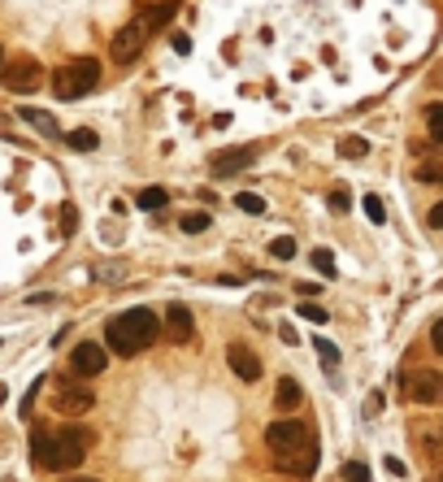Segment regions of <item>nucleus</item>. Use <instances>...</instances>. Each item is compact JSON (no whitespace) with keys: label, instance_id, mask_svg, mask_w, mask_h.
<instances>
[{"label":"nucleus","instance_id":"obj_15","mask_svg":"<svg viewBox=\"0 0 443 482\" xmlns=\"http://www.w3.org/2000/svg\"><path fill=\"white\" fill-rule=\"evenodd\" d=\"M300 400H304V391H300V383H296V378H278V391H274V409L292 413Z\"/></svg>","mask_w":443,"mask_h":482},{"label":"nucleus","instance_id":"obj_7","mask_svg":"<svg viewBox=\"0 0 443 482\" xmlns=\"http://www.w3.org/2000/svg\"><path fill=\"white\" fill-rule=\"evenodd\" d=\"M408 400H417V404H443V374L439 369H417L408 378Z\"/></svg>","mask_w":443,"mask_h":482},{"label":"nucleus","instance_id":"obj_36","mask_svg":"<svg viewBox=\"0 0 443 482\" xmlns=\"http://www.w3.org/2000/svg\"><path fill=\"white\" fill-rule=\"evenodd\" d=\"M430 226H435V231H443V200H439V205L430 209Z\"/></svg>","mask_w":443,"mask_h":482},{"label":"nucleus","instance_id":"obj_25","mask_svg":"<svg viewBox=\"0 0 443 482\" xmlns=\"http://www.w3.org/2000/svg\"><path fill=\"white\" fill-rule=\"evenodd\" d=\"M417 179H422V183H443V161H426V165H417Z\"/></svg>","mask_w":443,"mask_h":482},{"label":"nucleus","instance_id":"obj_22","mask_svg":"<svg viewBox=\"0 0 443 482\" xmlns=\"http://www.w3.org/2000/svg\"><path fill=\"white\" fill-rule=\"evenodd\" d=\"M270 257H274V261H292V257H296V239H292V235H278V239L270 243Z\"/></svg>","mask_w":443,"mask_h":482},{"label":"nucleus","instance_id":"obj_8","mask_svg":"<svg viewBox=\"0 0 443 482\" xmlns=\"http://www.w3.org/2000/svg\"><path fill=\"white\" fill-rule=\"evenodd\" d=\"M256 161V148H222V152H213V157H208V170L213 174H239V170H248Z\"/></svg>","mask_w":443,"mask_h":482},{"label":"nucleus","instance_id":"obj_16","mask_svg":"<svg viewBox=\"0 0 443 482\" xmlns=\"http://www.w3.org/2000/svg\"><path fill=\"white\" fill-rule=\"evenodd\" d=\"M135 205H139L144 213H156V209H166V205H170V191H166V187H144Z\"/></svg>","mask_w":443,"mask_h":482},{"label":"nucleus","instance_id":"obj_11","mask_svg":"<svg viewBox=\"0 0 443 482\" xmlns=\"http://www.w3.org/2000/svg\"><path fill=\"white\" fill-rule=\"evenodd\" d=\"M166 331H170L174 343H192L196 339V322H192L187 304H170V309H166Z\"/></svg>","mask_w":443,"mask_h":482},{"label":"nucleus","instance_id":"obj_32","mask_svg":"<svg viewBox=\"0 0 443 482\" xmlns=\"http://www.w3.org/2000/svg\"><path fill=\"white\" fill-rule=\"evenodd\" d=\"M430 343H435V352H443V317L430 326Z\"/></svg>","mask_w":443,"mask_h":482},{"label":"nucleus","instance_id":"obj_17","mask_svg":"<svg viewBox=\"0 0 443 482\" xmlns=\"http://www.w3.org/2000/svg\"><path fill=\"white\" fill-rule=\"evenodd\" d=\"M170 18H174V0H170V5H156V9H148V13L139 18V27H144V31H156V27H166Z\"/></svg>","mask_w":443,"mask_h":482},{"label":"nucleus","instance_id":"obj_4","mask_svg":"<svg viewBox=\"0 0 443 482\" xmlns=\"http://www.w3.org/2000/svg\"><path fill=\"white\" fill-rule=\"evenodd\" d=\"M87 448H92L87 430H61L57 435V469H78L87 461Z\"/></svg>","mask_w":443,"mask_h":482},{"label":"nucleus","instance_id":"obj_21","mask_svg":"<svg viewBox=\"0 0 443 482\" xmlns=\"http://www.w3.org/2000/svg\"><path fill=\"white\" fill-rule=\"evenodd\" d=\"M235 205H239L248 217H261V213H266V200H261L256 191H239V196H235Z\"/></svg>","mask_w":443,"mask_h":482},{"label":"nucleus","instance_id":"obj_9","mask_svg":"<svg viewBox=\"0 0 443 482\" xmlns=\"http://www.w3.org/2000/svg\"><path fill=\"white\" fill-rule=\"evenodd\" d=\"M104 348L100 343H78L74 348V357H70V369L78 374V378H96V374H104Z\"/></svg>","mask_w":443,"mask_h":482},{"label":"nucleus","instance_id":"obj_27","mask_svg":"<svg viewBox=\"0 0 443 482\" xmlns=\"http://www.w3.org/2000/svg\"><path fill=\"white\" fill-rule=\"evenodd\" d=\"M313 265H318V274H326V278H335V257H330V252H326V248H318V252H313Z\"/></svg>","mask_w":443,"mask_h":482},{"label":"nucleus","instance_id":"obj_14","mask_svg":"<svg viewBox=\"0 0 443 482\" xmlns=\"http://www.w3.org/2000/svg\"><path fill=\"white\" fill-rule=\"evenodd\" d=\"M87 409H92V391H87V387H65V391L57 395V413L78 417V413H87Z\"/></svg>","mask_w":443,"mask_h":482},{"label":"nucleus","instance_id":"obj_28","mask_svg":"<svg viewBox=\"0 0 443 482\" xmlns=\"http://www.w3.org/2000/svg\"><path fill=\"white\" fill-rule=\"evenodd\" d=\"M204 226H208V213H187V217H182V231H187V235H200Z\"/></svg>","mask_w":443,"mask_h":482},{"label":"nucleus","instance_id":"obj_6","mask_svg":"<svg viewBox=\"0 0 443 482\" xmlns=\"http://www.w3.org/2000/svg\"><path fill=\"white\" fill-rule=\"evenodd\" d=\"M144 39H148V31L139 27V22H130V27H122V31L113 35V44H109V57H113L118 65L135 61V57L144 53Z\"/></svg>","mask_w":443,"mask_h":482},{"label":"nucleus","instance_id":"obj_26","mask_svg":"<svg viewBox=\"0 0 443 482\" xmlns=\"http://www.w3.org/2000/svg\"><path fill=\"white\" fill-rule=\"evenodd\" d=\"M296 313H300V317H304V322H313V326H322V322H326V317H330V313H326V309H322V304H300V309H296Z\"/></svg>","mask_w":443,"mask_h":482},{"label":"nucleus","instance_id":"obj_13","mask_svg":"<svg viewBox=\"0 0 443 482\" xmlns=\"http://www.w3.org/2000/svg\"><path fill=\"white\" fill-rule=\"evenodd\" d=\"M31 465H39V469H57V435H48V430H35V435H31Z\"/></svg>","mask_w":443,"mask_h":482},{"label":"nucleus","instance_id":"obj_12","mask_svg":"<svg viewBox=\"0 0 443 482\" xmlns=\"http://www.w3.org/2000/svg\"><path fill=\"white\" fill-rule=\"evenodd\" d=\"M226 361H230V369L244 378V383H256L261 378V361H256V352H248L244 343H230L226 348Z\"/></svg>","mask_w":443,"mask_h":482},{"label":"nucleus","instance_id":"obj_10","mask_svg":"<svg viewBox=\"0 0 443 482\" xmlns=\"http://www.w3.org/2000/svg\"><path fill=\"white\" fill-rule=\"evenodd\" d=\"M274 465H278L282 474L308 478L313 469H318V443H308V448H296V452H282V456H274Z\"/></svg>","mask_w":443,"mask_h":482},{"label":"nucleus","instance_id":"obj_33","mask_svg":"<svg viewBox=\"0 0 443 482\" xmlns=\"http://www.w3.org/2000/svg\"><path fill=\"white\" fill-rule=\"evenodd\" d=\"M378 409H382V391H374V395H370V400H365V417H374V413H378Z\"/></svg>","mask_w":443,"mask_h":482},{"label":"nucleus","instance_id":"obj_31","mask_svg":"<svg viewBox=\"0 0 443 482\" xmlns=\"http://www.w3.org/2000/svg\"><path fill=\"white\" fill-rule=\"evenodd\" d=\"M330 209L335 213H348V196L344 191H330Z\"/></svg>","mask_w":443,"mask_h":482},{"label":"nucleus","instance_id":"obj_1","mask_svg":"<svg viewBox=\"0 0 443 482\" xmlns=\"http://www.w3.org/2000/svg\"><path fill=\"white\" fill-rule=\"evenodd\" d=\"M156 335H161V326H156L152 309H130V313H122V317H113L104 326V343H109L118 357H135V352L152 348Z\"/></svg>","mask_w":443,"mask_h":482},{"label":"nucleus","instance_id":"obj_23","mask_svg":"<svg viewBox=\"0 0 443 482\" xmlns=\"http://www.w3.org/2000/svg\"><path fill=\"white\" fill-rule=\"evenodd\" d=\"M426 126H430V139L443 144V105H430L426 109Z\"/></svg>","mask_w":443,"mask_h":482},{"label":"nucleus","instance_id":"obj_38","mask_svg":"<svg viewBox=\"0 0 443 482\" xmlns=\"http://www.w3.org/2000/svg\"><path fill=\"white\" fill-rule=\"evenodd\" d=\"M435 482H443V474H439V478H435Z\"/></svg>","mask_w":443,"mask_h":482},{"label":"nucleus","instance_id":"obj_2","mask_svg":"<svg viewBox=\"0 0 443 482\" xmlns=\"http://www.w3.org/2000/svg\"><path fill=\"white\" fill-rule=\"evenodd\" d=\"M96 83H100V61L96 57H78V61L57 70L52 91H57V100H78V96H87Z\"/></svg>","mask_w":443,"mask_h":482},{"label":"nucleus","instance_id":"obj_30","mask_svg":"<svg viewBox=\"0 0 443 482\" xmlns=\"http://www.w3.org/2000/svg\"><path fill=\"white\" fill-rule=\"evenodd\" d=\"M365 213H370V222H387V209L378 196H365Z\"/></svg>","mask_w":443,"mask_h":482},{"label":"nucleus","instance_id":"obj_19","mask_svg":"<svg viewBox=\"0 0 443 482\" xmlns=\"http://www.w3.org/2000/svg\"><path fill=\"white\" fill-rule=\"evenodd\" d=\"M65 144H70L74 152H92V148H96V131H92V126H78V131L65 135Z\"/></svg>","mask_w":443,"mask_h":482},{"label":"nucleus","instance_id":"obj_20","mask_svg":"<svg viewBox=\"0 0 443 482\" xmlns=\"http://www.w3.org/2000/svg\"><path fill=\"white\" fill-rule=\"evenodd\" d=\"M365 152H370V144H365V139H356V135L339 139V157H344V161H361Z\"/></svg>","mask_w":443,"mask_h":482},{"label":"nucleus","instance_id":"obj_29","mask_svg":"<svg viewBox=\"0 0 443 482\" xmlns=\"http://www.w3.org/2000/svg\"><path fill=\"white\" fill-rule=\"evenodd\" d=\"M344 478H348V482H370V469H365L361 461H348V465H344Z\"/></svg>","mask_w":443,"mask_h":482},{"label":"nucleus","instance_id":"obj_34","mask_svg":"<svg viewBox=\"0 0 443 482\" xmlns=\"http://www.w3.org/2000/svg\"><path fill=\"white\" fill-rule=\"evenodd\" d=\"M422 435H426V439H435V443H443V421H435V426H426V430H422Z\"/></svg>","mask_w":443,"mask_h":482},{"label":"nucleus","instance_id":"obj_24","mask_svg":"<svg viewBox=\"0 0 443 482\" xmlns=\"http://www.w3.org/2000/svg\"><path fill=\"white\" fill-rule=\"evenodd\" d=\"M313 348H318V357L326 361V369H335V365H339V348H335L330 339H313Z\"/></svg>","mask_w":443,"mask_h":482},{"label":"nucleus","instance_id":"obj_35","mask_svg":"<svg viewBox=\"0 0 443 482\" xmlns=\"http://www.w3.org/2000/svg\"><path fill=\"white\" fill-rule=\"evenodd\" d=\"M174 53L187 57V53H192V39H187V35H174Z\"/></svg>","mask_w":443,"mask_h":482},{"label":"nucleus","instance_id":"obj_18","mask_svg":"<svg viewBox=\"0 0 443 482\" xmlns=\"http://www.w3.org/2000/svg\"><path fill=\"white\" fill-rule=\"evenodd\" d=\"M22 122H31V126H39L44 135H52V139H61V126L52 122L48 113H39V109H22Z\"/></svg>","mask_w":443,"mask_h":482},{"label":"nucleus","instance_id":"obj_5","mask_svg":"<svg viewBox=\"0 0 443 482\" xmlns=\"http://www.w3.org/2000/svg\"><path fill=\"white\" fill-rule=\"evenodd\" d=\"M0 83H5L9 91H35L39 83H44V70H39V61H31V57H18L5 74H0Z\"/></svg>","mask_w":443,"mask_h":482},{"label":"nucleus","instance_id":"obj_3","mask_svg":"<svg viewBox=\"0 0 443 482\" xmlns=\"http://www.w3.org/2000/svg\"><path fill=\"white\" fill-rule=\"evenodd\" d=\"M308 443H313L308 426H304V421H296V417H278V421L266 430V448H270L274 456L296 452V448H308Z\"/></svg>","mask_w":443,"mask_h":482},{"label":"nucleus","instance_id":"obj_37","mask_svg":"<svg viewBox=\"0 0 443 482\" xmlns=\"http://www.w3.org/2000/svg\"><path fill=\"white\" fill-rule=\"evenodd\" d=\"M70 482H96V478H70Z\"/></svg>","mask_w":443,"mask_h":482}]
</instances>
